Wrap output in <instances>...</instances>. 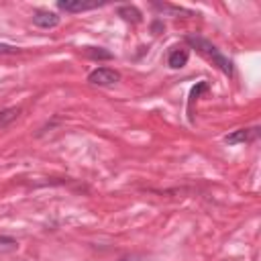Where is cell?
<instances>
[{
	"instance_id": "obj_9",
	"label": "cell",
	"mask_w": 261,
	"mask_h": 261,
	"mask_svg": "<svg viewBox=\"0 0 261 261\" xmlns=\"http://www.w3.org/2000/svg\"><path fill=\"white\" fill-rule=\"evenodd\" d=\"M18 116H20V108H18V106L2 108V110H0V130H4L6 126H10Z\"/></svg>"
},
{
	"instance_id": "obj_5",
	"label": "cell",
	"mask_w": 261,
	"mask_h": 261,
	"mask_svg": "<svg viewBox=\"0 0 261 261\" xmlns=\"http://www.w3.org/2000/svg\"><path fill=\"white\" fill-rule=\"evenodd\" d=\"M59 22H61V16L53 10H35V14H33V24L39 29L49 31V29L59 27Z\"/></svg>"
},
{
	"instance_id": "obj_13",
	"label": "cell",
	"mask_w": 261,
	"mask_h": 261,
	"mask_svg": "<svg viewBox=\"0 0 261 261\" xmlns=\"http://www.w3.org/2000/svg\"><path fill=\"white\" fill-rule=\"evenodd\" d=\"M22 49L16 45H8V43H0V55H18Z\"/></svg>"
},
{
	"instance_id": "obj_1",
	"label": "cell",
	"mask_w": 261,
	"mask_h": 261,
	"mask_svg": "<svg viewBox=\"0 0 261 261\" xmlns=\"http://www.w3.org/2000/svg\"><path fill=\"white\" fill-rule=\"evenodd\" d=\"M186 39V43L192 47V49H196V51H200L206 59H210L212 61V65H216L224 75H228V77H232V73H234V67H232V61L212 43V41H208L206 37H202V35H194V33H190V35H186L184 37Z\"/></svg>"
},
{
	"instance_id": "obj_14",
	"label": "cell",
	"mask_w": 261,
	"mask_h": 261,
	"mask_svg": "<svg viewBox=\"0 0 261 261\" xmlns=\"http://www.w3.org/2000/svg\"><path fill=\"white\" fill-rule=\"evenodd\" d=\"M122 261H137V259H135V257H130V259H122Z\"/></svg>"
},
{
	"instance_id": "obj_11",
	"label": "cell",
	"mask_w": 261,
	"mask_h": 261,
	"mask_svg": "<svg viewBox=\"0 0 261 261\" xmlns=\"http://www.w3.org/2000/svg\"><path fill=\"white\" fill-rule=\"evenodd\" d=\"M18 249V241L14 237H8V234H0V251L2 253H8V251H16Z\"/></svg>"
},
{
	"instance_id": "obj_7",
	"label": "cell",
	"mask_w": 261,
	"mask_h": 261,
	"mask_svg": "<svg viewBox=\"0 0 261 261\" xmlns=\"http://www.w3.org/2000/svg\"><path fill=\"white\" fill-rule=\"evenodd\" d=\"M116 12H118V16H120L122 20H126V22H130V24H139V22L143 20V12H141L135 4H120V6L116 8Z\"/></svg>"
},
{
	"instance_id": "obj_6",
	"label": "cell",
	"mask_w": 261,
	"mask_h": 261,
	"mask_svg": "<svg viewBox=\"0 0 261 261\" xmlns=\"http://www.w3.org/2000/svg\"><path fill=\"white\" fill-rule=\"evenodd\" d=\"M190 59V53L188 49H179V47H171L169 53H167V65L171 69H181Z\"/></svg>"
},
{
	"instance_id": "obj_4",
	"label": "cell",
	"mask_w": 261,
	"mask_h": 261,
	"mask_svg": "<svg viewBox=\"0 0 261 261\" xmlns=\"http://www.w3.org/2000/svg\"><path fill=\"white\" fill-rule=\"evenodd\" d=\"M259 137V126H249V128H237L230 135L224 137V143L228 145H241V143H253Z\"/></svg>"
},
{
	"instance_id": "obj_10",
	"label": "cell",
	"mask_w": 261,
	"mask_h": 261,
	"mask_svg": "<svg viewBox=\"0 0 261 261\" xmlns=\"http://www.w3.org/2000/svg\"><path fill=\"white\" fill-rule=\"evenodd\" d=\"M84 53L90 57V59H94V61H110V59H114V55L108 51V49H104V47H86L84 49Z\"/></svg>"
},
{
	"instance_id": "obj_8",
	"label": "cell",
	"mask_w": 261,
	"mask_h": 261,
	"mask_svg": "<svg viewBox=\"0 0 261 261\" xmlns=\"http://www.w3.org/2000/svg\"><path fill=\"white\" fill-rule=\"evenodd\" d=\"M202 92H208V82H206V80L196 82V86H192V90H190V96H188V116H190V122L194 120V118H192V106H194V102L200 98Z\"/></svg>"
},
{
	"instance_id": "obj_2",
	"label": "cell",
	"mask_w": 261,
	"mask_h": 261,
	"mask_svg": "<svg viewBox=\"0 0 261 261\" xmlns=\"http://www.w3.org/2000/svg\"><path fill=\"white\" fill-rule=\"evenodd\" d=\"M88 82L92 86L108 88V86H114L120 82V71H116L114 67H96L88 73Z\"/></svg>"
},
{
	"instance_id": "obj_12",
	"label": "cell",
	"mask_w": 261,
	"mask_h": 261,
	"mask_svg": "<svg viewBox=\"0 0 261 261\" xmlns=\"http://www.w3.org/2000/svg\"><path fill=\"white\" fill-rule=\"evenodd\" d=\"M155 8L165 10V12H171V14H186V16H192V14H194L192 10H186V8H181V6H173V4H155Z\"/></svg>"
},
{
	"instance_id": "obj_3",
	"label": "cell",
	"mask_w": 261,
	"mask_h": 261,
	"mask_svg": "<svg viewBox=\"0 0 261 261\" xmlns=\"http://www.w3.org/2000/svg\"><path fill=\"white\" fill-rule=\"evenodd\" d=\"M104 2H86V0H57V8L69 14L75 12H86V10H94L98 6H102Z\"/></svg>"
}]
</instances>
